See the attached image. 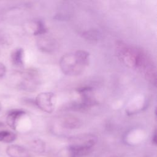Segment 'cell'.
<instances>
[{"mask_svg":"<svg viewBox=\"0 0 157 157\" xmlns=\"http://www.w3.org/2000/svg\"><path fill=\"white\" fill-rule=\"evenodd\" d=\"M89 63V53L78 50L63 55L59 61L63 72L68 75H77L83 72Z\"/></svg>","mask_w":157,"mask_h":157,"instance_id":"obj_1","label":"cell"},{"mask_svg":"<svg viewBox=\"0 0 157 157\" xmlns=\"http://www.w3.org/2000/svg\"><path fill=\"white\" fill-rule=\"evenodd\" d=\"M69 142L71 145L93 149L98 142V137L92 134H83L72 137Z\"/></svg>","mask_w":157,"mask_h":157,"instance_id":"obj_2","label":"cell"},{"mask_svg":"<svg viewBox=\"0 0 157 157\" xmlns=\"http://www.w3.org/2000/svg\"><path fill=\"white\" fill-rule=\"evenodd\" d=\"M55 95L50 92H44L39 94L35 99L36 105L44 112L51 113L55 107Z\"/></svg>","mask_w":157,"mask_h":157,"instance_id":"obj_3","label":"cell"},{"mask_svg":"<svg viewBox=\"0 0 157 157\" xmlns=\"http://www.w3.org/2000/svg\"><path fill=\"white\" fill-rule=\"evenodd\" d=\"M26 115V112L21 109H12L7 113L6 122L7 125L15 130L19 120Z\"/></svg>","mask_w":157,"mask_h":157,"instance_id":"obj_4","label":"cell"},{"mask_svg":"<svg viewBox=\"0 0 157 157\" xmlns=\"http://www.w3.org/2000/svg\"><path fill=\"white\" fill-rule=\"evenodd\" d=\"M6 151L10 157H31L29 151L19 145H10L6 148Z\"/></svg>","mask_w":157,"mask_h":157,"instance_id":"obj_5","label":"cell"},{"mask_svg":"<svg viewBox=\"0 0 157 157\" xmlns=\"http://www.w3.org/2000/svg\"><path fill=\"white\" fill-rule=\"evenodd\" d=\"M56 42L53 39L48 37H40L38 40L39 48L44 52H50L55 48Z\"/></svg>","mask_w":157,"mask_h":157,"instance_id":"obj_6","label":"cell"},{"mask_svg":"<svg viewBox=\"0 0 157 157\" xmlns=\"http://www.w3.org/2000/svg\"><path fill=\"white\" fill-rule=\"evenodd\" d=\"M12 63L17 67L24 66V50L21 48L15 49L10 55Z\"/></svg>","mask_w":157,"mask_h":157,"instance_id":"obj_7","label":"cell"},{"mask_svg":"<svg viewBox=\"0 0 157 157\" xmlns=\"http://www.w3.org/2000/svg\"><path fill=\"white\" fill-rule=\"evenodd\" d=\"M61 124L64 128L72 129L78 128L81 126L82 122L78 118L75 117L66 116L63 118Z\"/></svg>","mask_w":157,"mask_h":157,"instance_id":"obj_8","label":"cell"},{"mask_svg":"<svg viewBox=\"0 0 157 157\" xmlns=\"http://www.w3.org/2000/svg\"><path fill=\"white\" fill-rule=\"evenodd\" d=\"M17 139L15 133L10 131H0V142L4 143H12Z\"/></svg>","mask_w":157,"mask_h":157,"instance_id":"obj_9","label":"cell"},{"mask_svg":"<svg viewBox=\"0 0 157 157\" xmlns=\"http://www.w3.org/2000/svg\"><path fill=\"white\" fill-rule=\"evenodd\" d=\"M31 150L36 153H41L45 150V143L41 139H34L29 144Z\"/></svg>","mask_w":157,"mask_h":157,"instance_id":"obj_10","label":"cell"},{"mask_svg":"<svg viewBox=\"0 0 157 157\" xmlns=\"http://www.w3.org/2000/svg\"><path fill=\"white\" fill-rule=\"evenodd\" d=\"M83 36L90 40H98L99 37V34L97 31L95 30H89L83 33Z\"/></svg>","mask_w":157,"mask_h":157,"instance_id":"obj_11","label":"cell"},{"mask_svg":"<svg viewBox=\"0 0 157 157\" xmlns=\"http://www.w3.org/2000/svg\"><path fill=\"white\" fill-rule=\"evenodd\" d=\"M9 37L4 31L0 29V44L7 45L9 42Z\"/></svg>","mask_w":157,"mask_h":157,"instance_id":"obj_12","label":"cell"},{"mask_svg":"<svg viewBox=\"0 0 157 157\" xmlns=\"http://www.w3.org/2000/svg\"><path fill=\"white\" fill-rule=\"evenodd\" d=\"M6 67L3 63H0V78L3 77L6 75Z\"/></svg>","mask_w":157,"mask_h":157,"instance_id":"obj_13","label":"cell"},{"mask_svg":"<svg viewBox=\"0 0 157 157\" xmlns=\"http://www.w3.org/2000/svg\"><path fill=\"white\" fill-rule=\"evenodd\" d=\"M151 142H152V144L155 145H156V131H155L154 133H153V135L152 136V139H151Z\"/></svg>","mask_w":157,"mask_h":157,"instance_id":"obj_14","label":"cell"},{"mask_svg":"<svg viewBox=\"0 0 157 157\" xmlns=\"http://www.w3.org/2000/svg\"><path fill=\"white\" fill-rule=\"evenodd\" d=\"M3 19V12L2 10L0 9V23L2 21Z\"/></svg>","mask_w":157,"mask_h":157,"instance_id":"obj_15","label":"cell"},{"mask_svg":"<svg viewBox=\"0 0 157 157\" xmlns=\"http://www.w3.org/2000/svg\"><path fill=\"white\" fill-rule=\"evenodd\" d=\"M5 126V124L2 122V121H0V128H2V127H4Z\"/></svg>","mask_w":157,"mask_h":157,"instance_id":"obj_16","label":"cell"},{"mask_svg":"<svg viewBox=\"0 0 157 157\" xmlns=\"http://www.w3.org/2000/svg\"><path fill=\"white\" fill-rule=\"evenodd\" d=\"M110 157H120L119 156H110Z\"/></svg>","mask_w":157,"mask_h":157,"instance_id":"obj_17","label":"cell"},{"mask_svg":"<svg viewBox=\"0 0 157 157\" xmlns=\"http://www.w3.org/2000/svg\"><path fill=\"white\" fill-rule=\"evenodd\" d=\"M1 108H2V106H1V103H0V111H1Z\"/></svg>","mask_w":157,"mask_h":157,"instance_id":"obj_18","label":"cell"},{"mask_svg":"<svg viewBox=\"0 0 157 157\" xmlns=\"http://www.w3.org/2000/svg\"><path fill=\"white\" fill-rule=\"evenodd\" d=\"M0 52H1V50H0Z\"/></svg>","mask_w":157,"mask_h":157,"instance_id":"obj_19","label":"cell"}]
</instances>
